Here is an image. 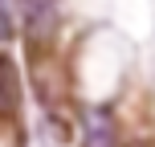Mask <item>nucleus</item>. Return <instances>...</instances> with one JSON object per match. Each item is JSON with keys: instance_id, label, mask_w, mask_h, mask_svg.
<instances>
[{"instance_id": "1", "label": "nucleus", "mask_w": 155, "mask_h": 147, "mask_svg": "<svg viewBox=\"0 0 155 147\" xmlns=\"http://www.w3.org/2000/svg\"><path fill=\"white\" fill-rule=\"evenodd\" d=\"M16 12H21V25L29 33L33 45L53 37V25H57V0H16Z\"/></svg>"}, {"instance_id": "2", "label": "nucleus", "mask_w": 155, "mask_h": 147, "mask_svg": "<svg viewBox=\"0 0 155 147\" xmlns=\"http://www.w3.org/2000/svg\"><path fill=\"white\" fill-rule=\"evenodd\" d=\"M82 147H123L118 143V123L106 106H94L86 110V139Z\"/></svg>"}, {"instance_id": "3", "label": "nucleus", "mask_w": 155, "mask_h": 147, "mask_svg": "<svg viewBox=\"0 0 155 147\" xmlns=\"http://www.w3.org/2000/svg\"><path fill=\"white\" fill-rule=\"evenodd\" d=\"M16 110V65L8 57H0V115Z\"/></svg>"}, {"instance_id": "4", "label": "nucleus", "mask_w": 155, "mask_h": 147, "mask_svg": "<svg viewBox=\"0 0 155 147\" xmlns=\"http://www.w3.org/2000/svg\"><path fill=\"white\" fill-rule=\"evenodd\" d=\"M135 147H143V143H135Z\"/></svg>"}]
</instances>
